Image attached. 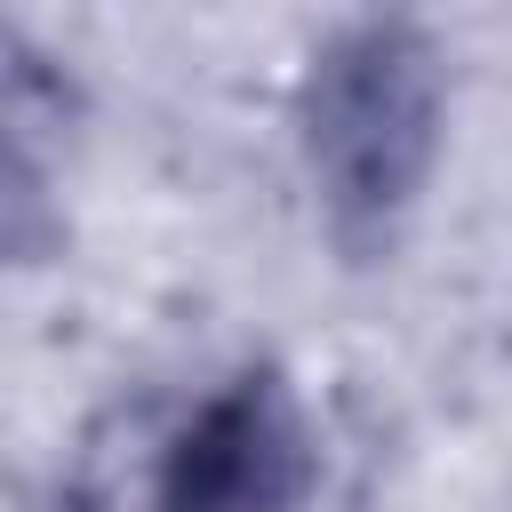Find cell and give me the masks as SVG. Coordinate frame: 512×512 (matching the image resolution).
Listing matches in <instances>:
<instances>
[{
  "label": "cell",
  "instance_id": "1",
  "mask_svg": "<svg viewBox=\"0 0 512 512\" xmlns=\"http://www.w3.org/2000/svg\"><path fill=\"white\" fill-rule=\"evenodd\" d=\"M440 128V72L408 24H352L312 56L304 144L344 232H384L424 184Z\"/></svg>",
  "mask_w": 512,
  "mask_h": 512
},
{
  "label": "cell",
  "instance_id": "2",
  "mask_svg": "<svg viewBox=\"0 0 512 512\" xmlns=\"http://www.w3.org/2000/svg\"><path fill=\"white\" fill-rule=\"evenodd\" d=\"M304 488V432L288 400L248 376L216 392L152 464L136 512H280Z\"/></svg>",
  "mask_w": 512,
  "mask_h": 512
}]
</instances>
